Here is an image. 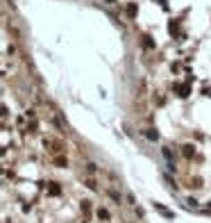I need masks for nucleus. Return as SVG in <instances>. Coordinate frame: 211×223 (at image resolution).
<instances>
[{"label": "nucleus", "instance_id": "6", "mask_svg": "<svg viewBox=\"0 0 211 223\" xmlns=\"http://www.w3.org/2000/svg\"><path fill=\"white\" fill-rule=\"evenodd\" d=\"M168 30H170V34H175V32H177V23H170V25H168Z\"/></svg>", "mask_w": 211, "mask_h": 223}, {"label": "nucleus", "instance_id": "2", "mask_svg": "<svg viewBox=\"0 0 211 223\" xmlns=\"http://www.w3.org/2000/svg\"><path fill=\"white\" fill-rule=\"evenodd\" d=\"M127 16H130V18L136 16V5H130V7H127Z\"/></svg>", "mask_w": 211, "mask_h": 223}, {"label": "nucleus", "instance_id": "1", "mask_svg": "<svg viewBox=\"0 0 211 223\" xmlns=\"http://www.w3.org/2000/svg\"><path fill=\"white\" fill-rule=\"evenodd\" d=\"M175 89L179 91V96H182V98H186V96H189V93H191V87H189V84H177V87H175Z\"/></svg>", "mask_w": 211, "mask_h": 223}, {"label": "nucleus", "instance_id": "4", "mask_svg": "<svg viewBox=\"0 0 211 223\" xmlns=\"http://www.w3.org/2000/svg\"><path fill=\"white\" fill-rule=\"evenodd\" d=\"M145 137H148V139H152V141H154V139L159 137V134H157L154 130H148V132H145Z\"/></svg>", "mask_w": 211, "mask_h": 223}, {"label": "nucleus", "instance_id": "5", "mask_svg": "<svg viewBox=\"0 0 211 223\" xmlns=\"http://www.w3.org/2000/svg\"><path fill=\"white\" fill-rule=\"evenodd\" d=\"M184 155L186 157H193V146H184Z\"/></svg>", "mask_w": 211, "mask_h": 223}, {"label": "nucleus", "instance_id": "3", "mask_svg": "<svg viewBox=\"0 0 211 223\" xmlns=\"http://www.w3.org/2000/svg\"><path fill=\"white\" fill-rule=\"evenodd\" d=\"M98 219H109V212H107V209H98Z\"/></svg>", "mask_w": 211, "mask_h": 223}]
</instances>
